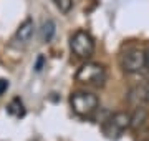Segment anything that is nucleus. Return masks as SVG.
Returning <instances> with one entry per match:
<instances>
[{"label": "nucleus", "instance_id": "ddd939ff", "mask_svg": "<svg viewBox=\"0 0 149 141\" xmlns=\"http://www.w3.org/2000/svg\"><path fill=\"white\" fill-rule=\"evenodd\" d=\"M146 68L149 70V48L146 50Z\"/></svg>", "mask_w": 149, "mask_h": 141}, {"label": "nucleus", "instance_id": "f257e3e1", "mask_svg": "<svg viewBox=\"0 0 149 141\" xmlns=\"http://www.w3.org/2000/svg\"><path fill=\"white\" fill-rule=\"evenodd\" d=\"M70 105H71V110L74 114L85 118V116H91L96 111L100 100L96 95L90 91H74L70 96Z\"/></svg>", "mask_w": 149, "mask_h": 141}, {"label": "nucleus", "instance_id": "423d86ee", "mask_svg": "<svg viewBox=\"0 0 149 141\" xmlns=\"http://www.w3.org/2000/svg\"><path fill=\"white\" fill-rule=\"evenodd\" d=\"M129 105L136 106H149V82H143L133 87L128 93Z\"/></svg>", "mask_w": 149, "mask_h": 141}, {"label": "nucleus", "instance_id": "39448f33", "mask_svg": "<svg viewBox=\"0 0 149 141\" xmlns=\"http://www.w3.org/2000/svg\"><path fill=\"white\" fill-rule=\"evenodd\" d=\"M121 68L124 73H139L146 68V52L141 48H129L121 55Z\"/></svg>", "mask_w": 149, "mask_h": 141}, {"label": "nucleus", "instance_id": "1a4fd4ad", "mask_svg": "<svg viewBox=\"0 0 149 141\" xmlns=\"http://www.w3.org/2000/svg\"><path fill=\"white\" fill-rule=\"evenodd\" d=\"M7 111H8V114L15 116V118H22L25 114V108H23V103H22L20 98H13L7 106Z\"/></svg>", "mask_w": 149, "mask_h": 141}, {"label": "nucleus", "instance_id": "f03ea898", "mask_svg": "<svg viewBox=\"0 0 149 141\" xmlns=\"http://www.w3.org/2000/svg\"><path fill=\"white\" fill-rule=\"evenodd\" d=\"M129 125H131V116H129L128 113L119 111V113L111 114V116L103 123L101 131L108 140H118V138H121L123 133L129 128Z\"/></svg>", "mask_w": 149, "mask_h": 141}, {"label": "nucleus", "instance_id": "9b49d317", "mask_svg": "<svg viewBox=\"0 0 149 141\" xmlns=\"http://www.w3.org/2000/svg\"><path fill=\"white\" fill-rule=\"evenodd\" d=\"M55 5L58 7L60 12L68 13L71 10V7H73V0H55Z\"/></svg>", "mask_w": 149, "mask_h": 141}, {"label": "nucleus", "instance_id": "7ed1b4c3", "mask_svg": "<svg viewBox=\"0 0 149 141\" xmlns=\"http://www.w3.org/2000/svg\"><path fill=\"white\" fill-rule=\"evenodd\" d=\"M76 82L85 83V85H93V87H101L106 80V70L100 63H85L76 71Z\"/></svg>", "mask_w": 149, "mask_h": 141}, {"label": "nucleus", "instance_id": "20e7f679", "mask_svg": "<svg viewBox=\"0 0 149 141\" xmlns=\"http://www.w3.org/2000/svg\"><path fill=\"white\" fill-rule=\"evenodd\" d=\"M70 48H71L74 57L86 60L95 53V40H93V37L88 32L78 30L70 38Z\"/></svg>", "mask_w": 149, "mask_h": 141}, {"label": "nucleus", "instance_id": "f8f14e48", "mask_svg": "<svg viewBox=\"0 0 149 141\" xmlns=\"http://www.w3.org/2000/svg\"><path fill=\"white\" fill-rule=\"evenodd\" d=\"M7 90H8V82L3 80V78H0V96H2Z\"/></svg>", "mask_w": 149, "mask_h": 141}, {"label": "nucleus", "instance_id": "6e6552de", "mask_svg": "<svg viewBox=\"0 0 149 141\" xmlns=\"http://www.w3.org/2000/svg\"><path fill=\"white\" fill-rule=\"evenodd\" d=\"M131 125L129 128L131 130H139V128H143L146 125V121H148V116H149V111L146 106H136L134 111L131 114Z\"/></svg>", "mask_w": 149, "mask_h": 141}, {"label": "nucleus", "instance_id": "0eeeda50", "mask_svg": "<svg viewBox=\"0 0 149 141\" xmlns=\"http://www.w3.org/2000/svg\"><path fill=\"white\" fill-rule=\"evenodd\" d=\"M33 32H35V23H33V18H25L23 22L20 23V27L17 28L15 32V42L22 45H27L33 37Z\"/></svg>", "mask_w": 149, "mask_h": 141}, {"label": "nucleus", "instance_id": "9d476101", "mask_svg": "<svg viewBox=\"0 0 149 141\" xmlns=\"http://www.w3.org/2000/svg\"><path fill=\"white\" fill-rule=\"evenodd\" d=\"M55 35V22L53 20H47L43 22V27H42V38L43 42H50Z\"/></svg>", "mask_w": 149, "mask_h": 141}]
</instances>
